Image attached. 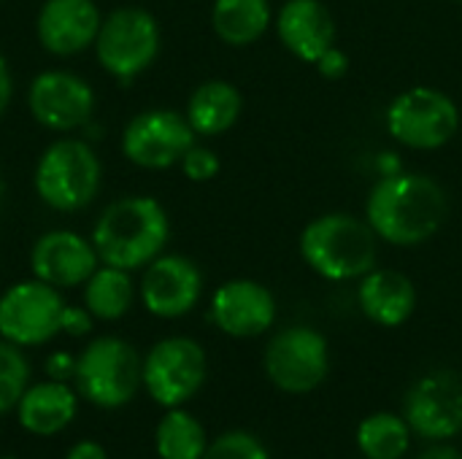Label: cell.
Returning <instances> with one entry per match:
<instances>
[{
	"mask_svg": "<svg viewBox=\"0 0 462 459\" xmlns=\"http://www.w3.org/2000/svg\"><path fill=\"white\" fill-rule=\"evenodd\" d=\"M154 446L160 459H203L208 438L203 425L179 406V409H168V414L160 419L154 433Z\"/></svg>",
	"mask_w": 462,
	"mask_h": 459,
	"instance_id": "d4e9b609",
	"label": "cell"
},
{
	"mask_svg": "<svg viewBox=\"0 0 462 459\" xmlns=\"http://www.w3.org/2000/svg\"><path fill=\"white\" fill-rule=\"evenodd\" d=\"M76 390L97 409H122L143 384V360L138 352L114 335L95 338L79 354Z\"/></svg>",
	"mask_w": 462,
	"mask_h": 459,
	"instance_id": "5b68a950",
	"label": "cell"
},
{
	"mask_svg": "<svg viewBox=\"0 0 462 459\" xmlns=\"http://www.w3.org/2000/svg\"><path fill=\"white\" fill-rule=\"evenodd\" d=\"M195 146V130L179 111L149 108L135 114L122 133V154L149 170H165Z\"/></svg>",
	"mask_w": 462,
	"mask_h": 459,
	"instance_id": "8fae6325",
	"label": "cell"
},
{
	"mask_svg": "<svg viewBox=\"0 0 462 459\" xmlns=\"http://www.w3.org/2000/svg\"><path fill=\"white\" fill-rule=\"evenodd\" d=\"M160 51V24L143 8L111 11L95 38L97 62L119 81L141 76Z\"/></svg>",
	"mask_w": 462,
	"mask_h": 459,
	"instance_id": "52a82bcc",
	"label": "cell"
},
{
	"mask_svg": "<svg viewBox=\"0 0 462 459\" xmlns=\"http://www.w3.org/2000/svg\"><path fill=\"white\" fill-rule=\"evenodd\" d=\"M211 319L230 338H257L276 322V300L252 279L225 281L211 298Z\"/></svg>",
	"mask_w": 462,
	"mask_h": 459,
	"instance_id": "2e32d148",
	"label": "cell"
},
{
	"mask_svg": "<svg viewBox=\"0 0 462 459\" xmlns=\"http://www.w3.org/2000/svg\"><path fill=\"white\" fill-rule=\"evenodd\" d=\"M133 306L130 271L103 265L84 281V308L103 322L122 319Z\"/></svg>",
	"mask_w": 462,
	"mask_h": 459,
	"instance_id": "603a6c76",
	"label": "cell"
},
{
	"mask_svg": "<svg viewBox=\"0 0 462 459\" xmlns=\"http://www.w3.org/2000/svg\"><path fill=\"white\" fill-rule=\"evenodd\" d=\"M3 192H5V187H3V179H0V206H3Z\"/></svg>",
	"mask_w": 462,
	"mask_h": 459,
	"instance_id": "e575fe53",
	"label": "cell"
},
{
	"mask_svg": "<svg viewBox=\"0 0 462 459\" xmlns=\"http://www.w3.org/2000/svg\"><path fill=\"white\" fill-rule=\"evenodd\" d=\"M403 419L422 441H452L462 433V379L452 371L420 376L403 403Z\"/></svg>",
	"mask_w": 462,
	"mask_h": 459,
	"instance_id": "7c38bea8",
	"label": "cell"
},
{
	"mask_svg": "<svg viewBox=\"0 0 462 459\" xmlns=\"http://www.w3.org/2000/svg\"><path fill=\"white\" fill-rule=\"evenodd\" d=\"M65 300L57 287L30 279L8 287L0 298V335L14 346H41L62 333Z\"/></svg>",
	"mask_w": 462,
	"mask_h": 459,
	"instance_id": "9c48e42d",
	"label": "cell"
},
{
	"mask_svg": "<svg viewBox=\"0 0 462 459\" xmlns=\"http://www.w3.org/2000/svg\"><path fill=\"white\" fill-rule=\"evenodd\" d=\"M368 219L352 214H325L306 225L300 254L306 265L328 281H355L376 268L379 241Z\"/></svg>",
	"mask_w": 462,
	"mask_h": 459,
	"instance_id": "3957f363",
	"label": "cell"
},
{
	"mask_svg": "<svg viewBox=\"0 0 462 459\" xmlns=\"http://www.w3.org/2000/svg\"><path fill=\"white\" fill-rule=\"evenodd\" d=\"M65 459H108L106 449L97 441H79Z\"/></svg>",
	"mask_w": 462,
	"mask_h": 459,
	"instance_id": "836d02e7",
	"label": "cell"
},
{
	"mask_svg": "<svg viewBox=\"0 0 462 459\" xmlns=\"http://www.w3.org/2000/svg\"><path fill=\"white\" fill-rule=\"evenodd\" d=\"M100 160L87 141L60 138L35 165V192L54 211H81L100 189Z\"/></svg>",
	"mask_w": 462,
	"mask_h": 459,
	"instance_id": "277c9868",
	"label": "cell"
},
{
	"mask_svg": "<svg viewBox=\"0 0 462 459\" xmlns=\"http://www.w3.org/2000/svg\"><path fill=\"white\" fill-rule=\"evenodd\" d=\"M206 352L192 338H165L143 360V387L162 409H179L195 398L206 381Z\"/></svg>",
	"mask_w": 462,
	"mask_h": 459,
	"instance_id": "30bf717a",
	"label": "cell"
},
{
	"mask_svg": "<svg viewBox=\"0 0 462 459\" xmlns=\"http://www.w3.org/2000/svg\"><path fill=\"white\" fill-rule=\"evenodd\" d=\"M76 363L79 357L68 354V352H54L49 360H46V376L51 381H73L76 379Z\"/></svg>",
	"mask_w": 462,
	"mask_h": 459,
	"instance_id": "f546056e",
	"label": "cell"
},
{
	"mask_svg": "<svg viewBox=\"0 0 462 459\" xmlns=\"http://www.w3.org/2000/svg\"><path fill=\"white\" fill-rule=\"evenodd\" d=\"M417 459H462V452L449 446V441H430V446H425Z\"/></svg>",
	"mask_w": 462,
	"mask_h": 459,
	"instance_id": "1f68e13d",
	"label": "cell"
},
{
	"mask_svg": "<svg viewBox=\"0 0 462 459\" xmlns=\"http://www.w3.org/2000/svg\"><path fill=\"white\" fill-rule=\"evenodd\" d=\"M27 108L38 124L57 133H70L89 122L95 111V92L76 73L43 70L27 89Z\"/></svg>",
	"mask_w": 462,
	"mask_h": 459,
	"instance_id": "4fadbf2b",
	"label": "cell"
},
{
	"mask_svg": "<svg viewBox=\"0 0 462 459\" xmlns=\"http://www.w3.org/2000/svg\"><path fill=\"white\" fill-rule=\"evenodd\" d=\"M3 459H16V457H3Z\"/></svg>",
	"mask_w": 462,
	"mask_h": 459,
	"instance_id": "d590c367",
	"label": "cell"
},
{
	"mask_svg": "<svg viewBox=\"0 0 462 459\" xmlns=\"http://www.w3.org/2000/svg\"><path fill=\"white\" fill-rule=\"evenodd\" d=\"M357 303L374 325L401 327L417 311V287L409 276L398 271L374 268L360 279Z\"/></svg>",
	"mask_w": 462,
	"mask_h": 459,
	"instance_id": "d6986e66",
	"label": "cell"
},
{
	"mask_svg": "<svg viewBox=\"0 0 462 459\" xmlns=\"http://www.w3.org/2000/svg\"><path fill=\"white\" fill-rule=\"evenodd\" d=\"M411 427L403 417L379 411L357 425V449L365 459H403L411 446Z\"/></svg>",
	"mask_w": 462,
	"mask_h": 459,
	"instance_id": "cb8c5ba5",
	"label": "cell"
},
{
	"mask_svg": "<svg viewBox=\"0 0 462 459\" xmlns=\"http://www.w3.org/2000/svg\"><path fill=\"white\" fill-rule=\"evenodd\" d=\"M92 314L81 306H68L65 303V311H62V333L70 335V338H79V335H87L92 330Z\"/></svg>",
	"mask_w": 462,
	"mask_h": 459,
	"instance_id": "f1b7e54d",
	"label": "cell"
},
{
	"mask_svg": "<svg viewBox=\"0 0 462 459\" xmlns=\"http://www.w3.org/2000/svg\"><path fill=\"white\" fill-rule=\"evenodd\" d=\"M203 459H271V454L257 436L233 430L219 436L214 444H208Z\"/></svg>",
	"mask_w": 462,
	"mask_h": 459,
	"instance_id": "4316f807",
	"label": "cell"
},
{
	"mask_svg": "<svg viewBox=\"0 0 462 459\" xmlns=\"http://www.w3.org/2000/svg\"><path fill=\"white\" fill-rule=\"evenodd\" d=\"M76 392L65 381H41L24 390L16 411L19 425L32 436H57L76 417Z\"/></svg>",
	"mask_w": 462,
	"mask_h": 459,
	"instance_id": "ffe728a7",
	"label": "cell"
},
{
	"mask_svg": "<svg viewBox=\"0 0 462 459\" xmlns=\"http://www.w3.org/2000/svg\"><path fill=\"white\" fill-rule=\"evenodd\" d=\"M103 24L95 0H46L35 19L41 46L57 57H73L95 46Z\"/></svg>",
	"mask_w": 462,
	"mask_h": 459,
	"instance_id": "e0dca14e",
	"label": "cell"
},
{
	"mask_svg": "<svg viewBox=\"0 0 462 459\" xmlns=\"http://www.w3.org/2000/svg\"><path fill=\"white\" fill-rule=\"evenodd\" d=\"M279 41L300 62H317L330 46H336V22L319 0H290L279 11Z\"/></svg>",
	"mask_w": 462,
	"mask_h": 459,
	"instance_id": "ac0fdd59",
	"label": "cell"
},
{
	"mask_svg": "<svg viewBox=\"0 0 462 459\" xmlns=\"http://www.w3.org/2000/svg\"><path fill=\"white\" fill-rule=\"evenodd\" d=\"M181 170L189 181H211L219 173V157L206 146H189V151L181 157Z\"/></svg>",
	"mask_w": 462,
	"mask_h": 459,
	"instance_id": "83f0119b",
	"label": "cell"
},
{
	"mask_svg": "<svg viewBox=\"0 0 462 459\" xmlns=\"http://www.w3.org/2000/svg\"><path fill=\"white\" fill-rule=\"evenodd\" d=\"M11 95H14V78H11V68L5 62V57L0 54V116L5 114L8 103H11Z\"/></svg>",
	"mask_w": 462,
	"mask_h": 459,
	"instance_id": "d6a6232c",
	"label": "cell"
},
{
	"mask_svg": "<svg viewBox=\"0 0 462 459\" xmlns=\"http://www.w3.org/2000/svg\"><path fill=\"white\" fill-rule=\"evenodd\" d=\"M314 65H317V70H319L325 78H341V76L349 70V57H346V51H341L338 46H330Z\"/></svg>",
	"mask_w": 462,
	"mask_h": 459,
	"instance_id": "4dcf8cb0",
	"label": "cell"
},
{
	"mask_svg": "<svg viewBox=\"0 0 462 459\" xmlns=\"http://www.w3.org/2000/svg\"><path fill=\"white\" fill-rule=\"evenodd\" d=\"M100 265V257L92 246V238L73 230H51L43 233L30 252V271L35 279L57 287L70 289L84 284Z\"/></svg>",
	"mask_w": 462,
	"mask_h": 459,
	"instance_id": "9a60e30c",
	"label": "cell"
},
{
	"mask_svg": "<svg viewBox=\"0 0 462 459\" xmlns=\"http://www.w3.org/2000/svg\"><path fill=\"white\" fill-rule=\"evenodd\" d=\"M214 32L227 46H249L263 38L271 24L268 0H214Z\"/></svg>",
	"mask_w": 462,
	"mask_h": 459,
	"instance_id": "7402d4cb",
	"label": "cell"
},
{
	"mask_svg": "<svg viewBox=\"0 0 462 459\" xmlns=\"http://www.w3.org/2000/svg\"><path fill=\"white\" fill-rule=\"evenodd\" d=\"M241 92L230 81H206L200 84L187 103V122L192 124L195 135H222L227 133L241 116Z\"/></svg>",
	"mask_w": 462,
	"mask_h": 459,
	"instance_id": "44dd1931",
	"label": "cell"
},
{
	"mask_svg": "<svg viewBox=\"0 0 462 459\" xmlns=\"http://www.w3.org/2000/svg\"><path fill=\"white\" fill-rule=\"evenodd\" d=\"M30 381V365L19 346L0 341V414L19 406Z\"/></svg>",
	"mask_w": 462,
	"mask_h": 459,
	"instance_id": "484cf974",
	"label": "cell"
},
{
	"mask_svg": "<svg viewBox=\"0 0 462 459\" xmlns=\"http://www.w3.org/2000/svg\"><path fill=\"white\" fill-rule=\"evenodd\" d=\"M449 203L439 181L422 173H384L365 206L368 225L376 235L395 246H417L430 241L447 222Z\"/></svg>",
	"mask_w": 462,
	"mask_h": 459,
	"instance_id": "6da1fadb",
	"label": "cell"
},
{
	"mask_svg": "<svg viewBox=\"0 0 462 459\" xmlns=\"http://www.w3.org/2000/svg\"><path fill=\"white\" fill-rule=\"evenodd\" d=\"M387 130L409 149H441L457 135L460 111L447 92L433 87H411L390 103Z\"/></svg>",
	"mask_w": 462,
	"mask_h": 459,
	"instance_id": "8992f818",
	"label": "cell"
},
{
	"mask_svg": "<svg viewBox=\"0 0 462 459\" xmlns=\"http://www.w3.org/2000/svg\"><path fill=\"white\" fill-rule=\"evenodd\" d=\"M268 381L287 395L314 392L330 371V349L319 330L295 325L276 333L263 354Z\"/></svg>",
	"mask_w": 462,
	"mask_h": 459,
	"instance_id": "ba28073f",
	"label": "cell"
},
{
	"mask_svg": "<svg viewBox=\"0 0 462 459\" xmlns=\"http://www.w3.org/2000/svg\"><path fill=\"white\" fill-rule=\"evenodd\" d=\"M171 235L165 208L146 195L114 200L92 227V246L103 265L122 271L146 268L162 254Z\"/></svg>",
	"mask_w": 462,
	"mask_h": 459,
	"instance_id": "7a4b0ae2",
	"label": "cell"
},
{
	"mask_svg": "<svg viewBox=\"0 0 462 459\" xmlns=\"http://www.w3.org/2000/svg\"><path fill=\"white\" fill-rule=\"evenodd\" d=\"M203 292L200 268L181 254L154 257L141 279V303L160 319H179L189 314Z\"/></svg>",
	"mask_w": 462,
	"mask_h": 459,
	"instance_id": "5bb4252c",
	"label": "cell"
}]
</instances>
